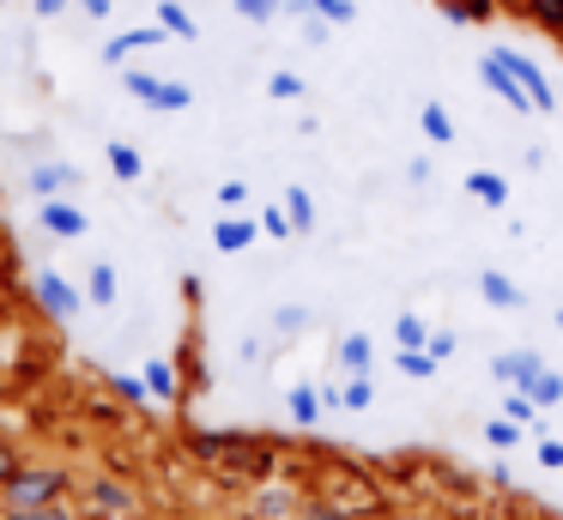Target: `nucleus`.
Here are the masks:
<instances>
[{"mask_svg":"<svg viewBox=\"0 0 563 520\" xmlns=\"http://www.w3.org/2000/svg\"><path fill=\"white\" fill-rule=\"evenodd\" d=\"M478 73H485V85L503 97V103H515V109H533V97H527V85H521V79H515V73L497 60V48H490V55L478 60Z\"/></svg>","mask_w":563,"mask_h":520,"instance_id":"f257e3e1","label":"nucleus"},{"mask_svg":"<svg viewBox=\"0 0 563 520\" xmlns=\"http://www.w3.org/2000/svg\"><path fill=\"white\" fill-rule=\"evenodd\" d=\"M497 60H503V67H509L521 85H527V97H533V109H551V103H558V97H551V85H545V73H539L527 55H515V48H497Z\"/></svg>","mask_w":563,"mask_h":520,"instance_id":"f03ea898","label":"nucleus"},{"mask_svg":"<svg viewBox=\"0 0 563 520\" xmlns=\"http://www.w3.org/2000/svg\"><path fill=\"white\" fill-rule=\"evenodd\" d=\"M128 91L146 97L152 109H188V85H164V79H152V73H128Z\"/></svg>","mask_w":563,"mask_h":520,"instance_id":"7ed1b4c3","label":"nucleus"},{"mask_svg":"<svg viewBox=\"0 0 563 520\" xmlns=\"http://www.w3.org/2000/svg\"><path fill=\"white\" fill-rule=\"evenodd\" d=\"M158 24L170 36H183V43H195V36H200V24L188 19V7H176V0H158Z\"/></svg>","mask_w":563,"mask_h":520,"instance_id":"20e7f679","label":"nucleus"},{"mask_svg":"<svg viewBox=\"0 0 563 520\" xmlns=\"http://www.w3.org/2000/svg\"><path fill=\"white\" fill-rule=\"evenodd\" d=\"M497 375H503V381L533 387V381H539V357H533V351H521V357H503V363H497Z\"/></svg>","mask_w":563,"mask_h":520,"instance_id":"39448f33","label":"nucleus"},{"mask_svg":"<svg viewBox=\"0 0 563 520\" xmlns=\"http://www.w3.org/2000/svg\"><path fill=\"white\" fill-rule=\"evenodd\" d=\"M43 218H49V230H55V236H79V230H86V218H79L74 206H62V200H55V206H43Z\"/></svg>","mask_w":563,"mask_h":520,"instance_id":"423d86ee","label":"nucleus"},{"mask_svg":"<svg viewBox=\"0 0 563 520\" xmlns=\"http://www.w3.org/2000/svg\"><path fill=\"white\" fill-rule=\"evenodd\" d=\"M236 12H243L249 24H273L285 12V0H236Z\"/></svg>","mask_w":563,"mask_h":520,"instance_id":"0eeeda50","label":"nucleus"},{"mask_svg":"<svg viewBox=\"0 0 563 520\" xmlns=\"http://www.w3.org/2000/svg\"><path fill=\"white\" fill-rule=\"evenodd\" d=\"M37 290L49 297V309H55V314H74V297H67V285H62L55 273H43V278H37Z\"/></svg>","mask_w":563,"mask_h":520,"instance_id":"6e6552de","label":"nucleus"},{"mask_svg":"<svg viewBox=\"0 0 563 520\" xmlns=\"http://www.w3.org/2000/svg\"><path fill=\"white\" fill-rule=\"evenodd\" d=\"M110 164H115V176H122V181L140 176V152H134V145H122V140L110 145Z\"/></svg>","mask_w":563,"mask_h":520,"instance_id":"1a4fd4ad","label":"nucleus"},{"mask_svg":"<svg viewBox=\"0 0 563 520\" xmlns=\"http://www.w3.org/2000/svg\"><path fill=\"white\" fill-rule=\"evenodd\" d=\"M449 19L454 24H478V19H490V0H449Z\"/></svg>","mask_w":563,"mask_h":520,"instance_id":"9d476101","label":"nucleus"},{"mask_svg":"<svg viewBox=\"0 0 563 520\" xmlns=\"http://www.w3.org/2000/svg\"><path fill=\"white\" fill-rule=\"evenodd\" d=\"M424 133H430V140H454V121H449V109H442V103H424Z\"/></svg>","mask_w":563,"mask_h":520,"instance_id":"9b49d317","label":"nucleus"},{"mask_svg":"<svg viewBox=\"0 0 563 520\" xmlns=\"http://www.w3.org/2000/svg\"><path fill=\"white\" fill-rule=\"evenodd\" d=\"M309 7H316L328 24H352V19H357V7H352V0H309Z\"/></svg>","mask_w":563,"mask_h":520,"instance_id":"f8f14e48","label":"nucleus"},{"mask_svg":"<svg viewBox=\"0 0 563 520\" xmlns=\"http://www.w3.org/2000/svg\"><path fill=\"white\" fill-rule=\"evenodd\" d=\"M527 12L539 24H551V31H563V0H527Z\"/></svg>","mask_w":563,"mask_h":520,"instance_id":"ddd939ff","label":"nucleus"},{"mask_svg":"<svg viewBox=\"0 0 563 520\" xmlns=\"http://www.w3.org/2000/svg\"><path fill=\"white\" fill-rule=\"evenodd\" d=\"M79 169H67V164H49V169H37V193H55L62 181H74Z\"/></svg>","mask_w":563,"mask_h":520,"instance_id":"4468645a","label":"nucleus"},{"mask_svg":"<svg viewBox=\"0 0 563 520\" xmlns=\"http://www.w3.org/2000/svg\"><path fill=\"white\" fill-rule=\"evenodd\" d=\"M485 297H490V302H521V290H515V285H503L497 273H485Z\"/></svg>","mask_w":563,"mask_h":520,"instance_id":"2eb2a0df","label":"nucleus"},{"mask_svg":"<svg viewBox=\"0 0 563 520\" xmlns=\"http://www.w3.org/2000/svg\"><path fill=\"white\" fill-rule=\"evenodd\" d=\"M249 236H255L249 224H219V248H243Z\"/></svg>","mask_w":563,"mask_h":520,"instance_id":"dca6fc26","label":"nucleus"},{"mask_svg":"<svg viewBox=\"0 0 563 520\" xmlns=\"http://www.w3.org/2000/svg\"><path fill=\"white\" fill-rule=\"evenodd\" d=\"M369 345H364V339H345V369H369Z\"/></svg>","mask_w":563,"mask_h":520,"instance_id":"f3484780","label":"nucleus"},{"mask_svg":"<svg viewBox=\"0 0 563 520\" xmlns=\"http://www.w3.org/2000/svg\"><path fill=\"white\" fill-rule=\"evenodd\" d=\"M91 290H98V297H103V302H110V297H115V273H110V266H98V273H91Z\"/></svg>","mask_w":563,"mask_h":520,"instance_id":"a211bd4d","label":"nucleus"},{"mask_svg":"<svg viewBox=\"0 0 563 520\" xmlns=\"http://www.w3.org/2000/svg\"><path fill=\"white\" fill-rule=\"evenodd\" d=\"M473 193L478 200H503V181L497 176H473Z\"/></svg>","mask_w":563,"mask_h":520,"instance_id":"6ab92c4d","label":"nucleus"},{"mask_svg":"<svg viewBox=\"0 0 563 520\" xmlns=\"http://www.w3.org/2000/svg\"><path fill=\"white\" fill-rule=\"evenodd\" d=\"M400 369H406V375H430L437 363H430V357H418V351H406V357H400Z\"/></svg>","mask_w":563,"mask_h":520,"instance_id":"aec40b11","label":"nucleus"},{"mask_svg":"<svg viewBox=\"0 0 563 520\" xmlns=\"http://www.w3.org/2000/svg\"><path fill=\"white\" fill-rule=\"evenodd\" d=\"M303 91V79H291V73H279V79H273V97H297Z\"/></svg>","mask_w":563,"mask_h":520,"instance_id":"412c9836","label":"nucleus"},{"mask_svg":"<svg viewBox=\"0 0 563 520\" xmlns=\"http://www.w3.org/2000/svg\"><path fill=\"white\" fill-rule=\"evenodd\" d=\"M533 394H539V399H558V394H563V381H558V375H539Z\"/></svg>","mask_w":563,"mask_h":520,"instance_id":"4be33fe9","label":"nucleus"},{"mask_svg":"<svg viewBox=\"0 0 563 520\" xmlns=\"http://www.w3.org/2000/svg\"><path fill=\"white\" fill-rule=\"evenodd\" d=\"M291 212H297V224H316V218H309V193H303V188L291 193Z\"/></svg>","mask_w":563,"mask_h":520,"instance_id":"5701e85b","label":"nucleus"},{"mask_svg":"<svg viewBox=\"0 0 563 520\" xmlns=\"http://www.w3.org/2000/svg\"><path fill=\"white\" fill-rule=\"evenodd\" d=\"M79 7H86V12H91V19H110V12H115V7H110V0H79Z\"/></svg>","mask_w":563,"mask_h":520,"instance_id":"b1692460","label":"nucleus"},{"mask_svg":"<svg viewBox=\"0 0 563 520\" xmlns=\"http://www.w3.org/2000/svg\"><path fill=\"white\" fill-rule=\"evenodd\" d=\"M37 12H43V19H62V12H67V0H37Z\"/></svg>","mask_w":563,"mask_h":520,"instance_id":"393cba45","label":"nucleus"},{"mask_svg":"<svg viewBox=\"0 0 563 520\" xmlns=\"http://www.w3.org/2000/svg\"><path fill=\"white\" fill-rule=\"evenodd\" d=\"M7 472H13V466H7V454H0V478H7Z\"/></svg>","mask_w":563,"mask_h":520,"instance_id":"a878e982","label":"nucleus"}]
</instances>
